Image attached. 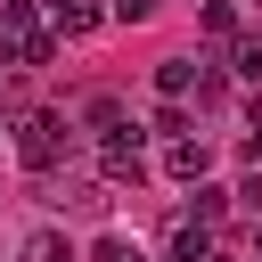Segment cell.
Segmentation results:
<instances>
[{
	"mask_svg": "<svg viewBox=\"0 0 262 262\" xmlns=\"http://www.w3.org/2000/svg\"><path fill=\"white\" fill-rule=\"evenodd\" d=\"M0 49H8V66H49L57 57V33H49L41 0H0Z\"/></svg>",
	"mask_w": 262,
	"mask_h": 262,
	"instance_id": "1",
	"label": "cell"
},
{
	"mask_svg": "<svg viewBox=\"0 0 262 262\" xmlns=\"http://www.w3.org/2000/svg\"><path fill=\"white\" fill-rule=\"evenodd\" d=\"M66 147H74V131H66V115H49V106H33V115H16V156H25L33 172H57V164H66Z\"/></svg>",
	"mask_w": 262,
	"mask_h": 262,
	"instance_id": "2",
	"label": "cell"
},
{
	"mask_svg": "<svg viewBox=\"0 0 262 262\" xmlns=\"http://www.w3.org/2000/svg\"><path fill=\"white\" fill-rule=\"evenodd\" d=\"M41 205H57V213H74V221H106V205H115V180L98 172V180H57Z\"/></svg>",
	"mask_w": 262,
	"mask_h": 262,
	"instance_id": "3",
	"label": "cell"
},
{
	"mask_svg": "<svg viewBox=\"0 0 262 262\" xmlns=\"http://www.w3.org/2000/svg\"><path fill=\"white\" fill-rule=\"evenodd\" d=\"M98 172H106L115 188H139V180H147V156H139V131H123V139H98Z\"/></svg>",
	"mask_w": 262,
	"mask_h": 262,
	"instance_id": "4",
	"label": "cell"
},
{
	"mask_svg": "<svg viewBox=\"0 0 262 262\" xmlns=\"http://www.w3.org/2000/svg\"><path fill=\"white\" fill-rule=\"evenodd\" d=\"M164 172H172L180 188H196V180L213 172V147H205V139H164Z\"/></svg>",
	"mask_w": 262,
	"mask_h": 262,
	"instance_id": "5",
	"label": "cell"
},
{
	"mask_svg": "<svg viewBox=\"0 0 262 262\" xmlns=\"http://www.w3.org/2000/svg\"><path fill=\"white\" fill-rule=\"evenodd\" d=\"M41 16H49V33H57V41H82L106 8H98V0H41Z\"/></svg>",
	"mask_w": 262,
	"mask_h": 262,
	"instance_id": "6",
	"label": "cell"
},
{
	"mask_svg": "<svg viewBox=\"0 0 262 262\" xmlns=\"http://www.w3.org/2000/svg\"><path fill=\"white\" fill-rule=\"evenodd\" d=\"M205 254H213V221L205 213H180L172 221V262H205Z\"/></svg>",
	"mask_w": 262,
	"mask_h": 262,
	"instance_id": "7",
	"label": "cell"
},
{
	"mask_svg": "<svg viewBox=\"0 0 262 262\" xmlns=\"http://www.w3.org/2000/svg\"><path fill=\"white\" fill-rule=\"evenodd\" d=\"M82 123H90V139H123V131H139V123L123 115V98H106V90L82 106Z\"/></svg>",
	"mask_w": 262,
	"mask_h": 262,
	"instance_id": "8",
	"label": "cell"
},
{
	"mask_svg": "<svg viewBox=\"0 0 262 262\" xmlns=\"http://www.w3.org/2000/svg\"><path fill=\"white\" fill-rule=\"evenodd\" d=\"M196 74H205L196 57H164V66H156V90H164V98H188V90H196Z\"/></svg>",
	"mask_w": 262,
	"mask_h": 262,
	"instance_id": "9",
	"label": "cell"
},
{
	"mask_svg": "<svg viewBox=\"0 0 262 262\" xmlns=\"http://www.w3.org/2000/svg\"><path fill=\"white\" fill-rule=\"evenodd\" d=\"M16 262H74V246H66L57 229H33V237L16 246Z\"/></svg>",
	"mask_w": 262,
	"mask_h": 262,
	"instance_id": "10",
	"label": "cell"
},
{
	"mask_svg": "<svg viewBox=\"0 0 262 262\" xmlns=\"http://www.w3.org/2000/svg\"><path fill=\"white\" fill-rule=\"evenodd\" d=\"M229 74L237 82H262V41H229Z\"/></svg>",
	"mask_w": 262,
	"mask_h": 262,
	"instance_id": "11",
	"label": "cell"
},
{
	"mask_svg": "<svg viewBox=\"0 0 262 262\" xmlns=\"http://www.w3.org/2000/svg\"><path fill=\"white\" fill-rule=\"evenodd\" d=\"M205 33H213V41H237V8H229V0H205Z\"/></svg>",
	"mask_w": 262,
	"mask_h": 262,
	"instance_id": "12",
	"label": "cell"
},
{
	"mask_svg": "<svg viewBox=\"0 0 262 262\" xmlns=\"http://www.w3.org/2000/svg\"><path fill=\"white\" fill-rule=\"evenodd\" d=\"M156 139H188V106H180V98L156 106Z\"/></svg>",
	"mask_w": 262,
	"mask_h": 262,
	"instance_id": "13",
	"label": "cell"
},
{
	"mask_svg": "<svg viewBox=\"0 0 262 262\" xmlns=\"http://www.w3.org/2000/svg\"><path fill=\"white\" fill-rule=\"evenodd\" d=\"M156 8H164V0H106V16H115V25H147Z\"/></svg>",
	"mask_w": 262,
	"mask_h": 262,
	"instance_id": "14",
	"label": "cell"
},
{
	"mask_svg": "<svg viewBox=\"0 0 262 262\" xmlns=\"http://www.w3.org/2000/svg\"><path fill=\"white\" fill-rule=\"evenodd\" d=\"M246 156H254V164H262V98H254V106H246Z\"/></svg>",
	"mask_w": 262,
	"mask_h": 262,
	"instance_id": "15",
	"label": "cell"
},
{
	"mask_svg": "<svg viewBox=\"0 0 262 262\" xmlns=\"http://www.w3.org/2000/svg\"><path fill=\"white\" fill-rule=\"evenodd\" d=\"M98 262H147V254H139V246H123V237H106V246H98Z\"/></svg>",
	"mask_w": 262,
	"mask_h": 262,
	"instance_id": "16",
	"label": "cell"
},
{
	"mask_svg": "<svg viewBox=\"0 0 262 262\" xmlns=\"http://www.w3.org/2000/svg\"><path fill=\"white\" fill-rule=\"evenodd\" d=\"M205 262H237V254H221V246H213V254H205Z\"/></svg>",
	"mask_w": 262,
	"mask_h": 262,
	"instance_id": "17",
	"label": "cell"
},
{
	"mask_svg": "<svg viewBox=\"0 0 262 262\" xmlns=\"http://www.w3.org/2000/svg\"><path fill=\"white\" fill-rule=\"evenodd\" d=\"M254 254H262V213H254Z\"/></svg>",
	"mask_w": 262,
	"mask_h": 262,
	"instance_id": "18",
	"label": "cell"
},
{
	"mask_svg": "<svg viewBox=\"0 0 262 262\" xmlns=\"http://www.w3.org/2000/svg\"><path fill=\"white\" fill-rule=\"evenodd\" d=\"M164 262H172V254H164Z\"/></svg>",
	"mask_w": 262,
	"mask_h": 262,
	"instance_id": "19",
	"label": "cell"
}]
</instances>
